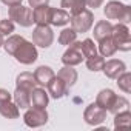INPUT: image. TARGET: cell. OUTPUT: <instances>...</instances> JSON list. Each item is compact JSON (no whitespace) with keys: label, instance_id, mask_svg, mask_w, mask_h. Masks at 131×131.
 <instances>
[{"label":"cell","instance_id":"cell-28","mask_svg":"<svg viewBox=\"0 0 131 131\" xmlns=\"http://www.w3.org/2000/svg\"><path fill=\"white\" fill-rule=\"evenodd\" d=\"M117 86H119V90H122L126 94L131 93V74L128 71H123L117 77Z\"/></svg>","mask_w":131,"mask_h":131},{"label":"cell","instance_id":"cell-12","mask_svg":"<svg viewBox=\"0 0 131 131\" xmlns=\"http://www.w3.org/2000/svg\"><path fill=\"white\" fill-rule=\"evenodd\" d=\"M48 102H49L48 91H45V88L34 86L32 91H31V106H34V108H46Z\"/></svg>","mask_w":131,"mask_h":131},{"label":"cell","instance_id":"cell-13","mask_svg":"<svg viewBox=\"0 0 131 131\" xmlns=\"http://www.w3.org/2000/svg\"><path fill=\"white\" fill-rule=\"evenodd\" d=\"M57 77H60V79L65 82V85L68 86V90H70L71 86L76 85L79 76H77V71L74 70V67H70V65H63V67L60 68V71L57 73Z\"/></svg>","mask_w":131,"mask_h":131},{"label":"cell","instance_id":"cell-5","mask_svg":"<svg viewBox=\"0 0 131 131\" xmlns=\"http://www.w3.org/2000/svg\"><path fill=\"white\" fill-rule=\"evenodd\" d=\"M70 22H71V28H73L77 34H79V32H88L90 28H91L93 23H94V14H93V11H90V9L85 8V9L80 11L79 14L71 16Z\"/></svg>","mask_w":131,"mask_h":131},{"label":"cell","instance_id":"cell-6","mask_svg":"<svg viewBox=\"0 0 131 131\" xmlns=\"http://www.w3.org/2000/svg\"><path fill=\"white\" fill-rule=\"evenodd\" d=\"M23 122L29 128H39L48 123V113L46 108H28L26 113L23 114Z\"/></svg>","mask_w":131,"mask_h":131},{"label":"cell","instance_id":"cell-30","mask_svg":"<svg viewBox=\"0 0 131 131\" xmlns=\"http://www.w3.org/2000/svg\"><path fill=\"white\" fill-rule=\"evenodd\" d=\"M82 52H83V57H91V56L97 54V48L91 39H85L82 42Z\"/></svg>","mask_w":131,"mask_h":131},{"label":"cell","instance_id":"cell-16","mask_svg":"<svg viewBox=\"0 0 131 131\" xmlns=\"http://www.w3.org/2000/svg\"><path fill=\"white\" fill-rule=\"evenodd\" d=\"M70 19L71 16L62 9V8H51V17H49V25L52 26H65V25H68L70 23Z\"/></svg>","mask_w":131,"mask_h":131},{"label":"cell","instance_id":"cell-4","mask_svg":"<svg viewBox=\"0 0 131 131\" xmlns=\"http://www.w3.org/2000/svg\"><path fill=\"white\" fill-rule=\"evenodd\" d=\"M8 16H9V19L13 22H16L17 25H20L23 28H29L34 23L32 9L29 6H23L22 3L20 5H16V6H9Z\"/></svg>","mask_w":131,"mask_h":131},{"label":"cell","instance_id":"cell-11","mask_svg":"<svg viewBox=\"0 0 131 131\" xmlns=\"http://www.w3.org/2000/svg\"><path fill=\"white\" fill-rule=\"evenodd\" d=\"M46 88H48V96H51L52 99H62L65 94L68 93V86L65 85V82L60 77H57V76H54L48 82Z\"/></svg>","mask_w":131,"mask_h":131},{"label":"cell","instance_id":"cell-18","mask_svg":"<svg viewBox=\"0 0 131 131\" xmlns=\"http://www.w3.org/2000/svg\"><path fill=\"white\" fill-rule=\"evenodd\" d=\"M32 17L36 25H49V17H51V6H39L32 9Z\"/></svg>","mask_w":131,"mask_h":131},{"label":"cell","instance_id":"cell-17","mask_svg":"<svg viewBox=\"0 0 131 131\" xmlns=\"http://www.w3.org/2000/svg\"><path fill=\"white\" fill-rule=\"evenodd\" d=\"M14 103L20 108V110H28L31 106V91L22 90V88H16L14 94H13Z\"/></svg>","mask_w":131,"mask_h":131},{"label":"cell","instance_id":"cell-34","mask_svg":"<svg viewBox=\"0 0 131 131\" xmlns=\"http://www.w3.org/2000/svg\"><path fill=\"white\" fill-rule=\"evenodd\" d=\"M102 3H103V0H85V5H86L88 8H93V9L100 8Z\"/></svg>","mask_w":131,"mask_h":131},{"label":"cell","instance_id":"cell-10","mask_svg":"<svg viewBox=\"0 0 131 131\" xmlns=\"http://www.w3.org/2000/svg\"><path fill=\"white\" fill-rule=\"evenodd\" d=\"M102 71L108 79H117L123 71H126V65L119 59H110L105 62Z\"/></svg>","mask_w":131,"mask_h":131},{"label":"cell","instance_id":"cell-23","mask_svg":"<svg viewBox=\"0 0 131 131\" xmlns=\"http://www.w3.org/2000/svg\"><path fill=\"white\" fill-rule=\"evenodd\" d=\"M116 51H117V48H116L111 36L99 40V52H100L102 57H111V56L116 54Z\"/></svg>","mask_w":131,"mask_h":131},{"label":"cell","instance_id":"cell-19","mask_svg":"<svg viewBox=\"0 0 131 131\" xmlns=\"http://www.w3.org/2000/svg\"><path fill=\"white\" fill-rule=\"evenodd\" d=\"M37 85L32 73H20L16 79V88H22L26 91H32V88Z\"/></svg>","mask_w":131,"mask_h":131},{"label":"cell","instance_id":"cell-25","mask_svg":"<svg viewBox=\"0 0 131 131\" xmlns=\"http://www.w3.org/2000/svg\"><path fill=\"white\" fill-rule=\"evenodd\" d=\"M105 65V59L100 56V54H94L91 57H86V68L93 73H97V71H102Z\"/></svg>","mask_w":131,"mask_h":131},{"label":"cell","instance_id":"cell-3","mask_svg":"<svg viewBox=\"0 0 131 131\" xmlns=\"http://www.w3.org/2000/svg\"><path fill=\"white\" fill-rule=\"evenodd\" d=\"M13 56L22 65H32L37 60L39 52H37V48L32 42H28L26 39H23V42L17 46V49L14 51Z\"/></svg>","mask_w":131,"mask_h":131},{"label":"cell","instance_id":"cell-24","mask_svg":"<svg viewBox=\"0 0 131 131\" xmlns=\"http://www.w3.org/2000/svg\"><path fill=\"white\" fill-rule=\"evenodd\" d=\"M131 125V113L129 110L120 111L114 114V128H128Z\"/></svg>","mask_w":131,"mask_h":131},{"label":"cell","instance_id":"cell-26","mask_svg":"<svg viewBox=\"0 0 131 131\" xmlns=\"http://www.w3.org/2000/svg\"><path fill=\"white\" fill-rule=\"evenodd\" d=\"M23 39L25 37H22V36H17V34H11V36H8V39L5 40V43H3V48H5V51L8 52V54H14V51L17 49V46L23 42Z\"/></svg>","mask_w":131,"mask_h":131},{"label":"cell","instance_id":"cell-31","mask_svg":"<svg viewBox=\"0 0 131 131\" xmlns=\"http://www.w3.org/2000/svg\"><path fill=\"white\" fill-rule=\"evenodd\" d=\"M16 26H14V22L11 19H3L0 20V34L2 36H11L14 32Z\"/></svg>","mask_w":131,"mask_h":131},{"label":"cell","instance_id":"cell-7","mask_svg":"<svg viewBox=\"0 0 131 131\" xmlns=\"http://www.w3.org/2000/svg\"><path fill=\"white\" fill-rule=\"evenodd\" d=\"M54 42V32L49 25H36L32 31V43L40 48H49Z\"/></svg>","mask_w":131,"mask_h":131},{"label":"cell","instance_id":"cell-27","mask_svg":"<svg viewBox=\"0 0 131 131\" xmlns=\"http://www.w3.org/2000/svg\"><path fill=\"white\" fill-rule=\"evenodd\" d=\"M74 40H77V32H76L73 28H65L63 31H60V34H59V43H60V45L68 46V45H71Z\"/></svg>","mask_w":131,"mask_h":131},{"label":"cell","instance_id":"cell-2","mask_svg":"<svg viewBox=\"0 0 131 131\" xmlns=\"http://www.w3.org/2000/svg\"><path fill=\"white\" fill-rule=\"evenodd\" d=\"M111 39H113L117 49H120V51H129L131 49V34H129V28L126 26V23L113 25Z\"/></svg>","mask_w":131,"mask_h":131},{"label":"cell","instance_id":"cell-32","mask_svg":"<svg viewBox=\"0 0 131 131\" xmlns=\"http://www.w3.org/2000/svg\"><path fill=\"white\" fill-rule=\"evenodd\" d=\"M8 100H13V94L8 90H5V88H0V103L8 102Z\"/></svg>","mask_w":131,"mask_h":131},{"label":"cell","instance_id":"cell-33","mask_svg":"<svg viewBox=\"0 0 131 131\" xmlns=\"http://www.w3.org/2000/svg\"><path fill=\"white\" fill-rule=\"evenodd\" d=\"M29 8H39V6H45L49 3V0H28Z\"/></svg>","mask_w":131,"mask_h":131},{"label":"cell","instance_id":"cell-21","mask_svg":"<svg viewBox=\"0 0 131 131\" xmlns=\"http://www.w3.org/2000/svg\"><path fill=\"white\" fill-rule=\"evenodd\" d=\"M111 29H113V25L108 20H99L94 25V31H93L94 39L99 42V40H102L105 37H110L111 36Z\"/></svg>","mask_w":131,"mask_h":131},{"label":"cell","instance_id":"cell-1","mask_svg":"<svg viewBox=\"0 0 131 131\" xmlns=\"http://www.w3.org/2000/svg\"><path fill=\"white\" fill-rule=\"evenodd\" d=\"M103 14L108 20H117L119 23L131 22V8L122 2H117V0H111L105 5Z\"/></svg>","mask_w":131,"mask_h":131},{"label":"cell","instance_id":"cell-35","mask_svg":"<svg viewBox=\"0 0 131 131\" xmlns=\"http://www.w3.org/2000/svg\"><path fill=\"white\" fill-rule=\"evenodd\" d=\"M2 3H5L6 6H16V5H20L23 0H0Z\"/></svg>","mask_w":131,"mask_h":131},{"label":"cell","instance_id":"cell-36","mask_svg":"<svg viewBox=\"0 0 131 131\" xmlns=\"http://www.w3.org/2000/svg\"><path fill=\"white\" fill-rule=\"evenodd\" d=\"M5 36H2V34H0V48H2L3 46V43H5V39H3Z\"/></svg>","mask_w":131,"mask_h":131},{"label":"cell","instance_id":"cell-9","mask_svg":"<svg viewBox=\"0 0 131 131\" xmlns=\"http://www.w3.org/2000/svg\"><path fill=\"white\" fill-rule=\"evenodd\" d=\"M83 119L88 125L91 126H97L100 123H103L106 120V110H103L102 106H99L96 102L90 103L85 111H83Z\"/></svg>","mask_w":131,"mask_h":131},{"label":"cell","instance_id":"cell-29","mask_svg":"<svg viewBox=\"0 0 131 131\" xmlns=\"http://www.w3.org/2000/svg\"><path fill=\"white\" fill-rule=\"evenodd\" d=\"M128 108H129V102H128L125 97L117 96V97H116V100H114V103H113V106H111L108 111H110V113H113V114H116V113L125 111V110H128Z\"/></svg>","mask_w":131,"mask_h":131},{"label":"cell","instance_id":"cell-14","mask_svg":"<svg viewBox=\"0 0 131 131\" xmlns=\"http://www.w3.org/2000/svg\"><path fill=\"white\" fill-rule=\"evenodd\" d=\"M116 97H117V94H116L113 90L105 88V90H102V91L97 94V97H96V103H97L99 106H102L103 110H106V111H108V110L113 106V103H114Z\"/></svg>","mask_w":131,"mask_h":131},{"label":"cell","instance_id":"cell-22","mask_svg":"<svg viewBox=\"0 0 131 131\" xmlns=\"http://www.w3.org/2000/svg\"><path fill=\"white\" fill-rule=\"evenodd\" d=\"M0 114H2L3 117H6V119H19L20 108L14 102H11V100L2 102V103H0Z\"/></svg>","mask_w":131,"mask_h":131},{"label":"cell","instance_id":"cell-15","mask_svg":"<svg viewBox=\"0 0 131 131\" xmlns=\"http://www.w3.org/2000/svg\"><path fill=\"white\" fill-rule=\"evenodd\" d=\"M54 76H56V74H54L52 68H51V67H46V65H40V67L34 71V79H36L37 85H40V86H46L48 82H49Z\"/></svg>","mask_w":131,"mask_h":131},{"label":"cell","instance_id":"cell-8","mask_svg":"<svg viewBox=\"0 0 131 131\" xmlns=\"http://www.w3.org/2000/svg\"><path fill=\"white\" fill-rule=\"evenodd\" d=\"M83 59L85 57H83V52H82V42H77V40H74L71 45H68V49L62 56L63 65H70V67L80 65Z\"/></svg>","mask_w":131,"mask_h":131},{"label":"cell","instance_id":"cell-20","mask_svg":"<svg viewBox=\"0 0 131 131\" xmlns=\"http://www.w3.org/2000/svg\"><path fill=\"white\" fill-rule=\"evenodd\" d=\"M60 6H62V9L67 11L70 16L79 14L80 11H83V9L86 8L85 0H62V2H60Z\"/></svg>","mask_w":131,"mask_h":131}]
</instances>
